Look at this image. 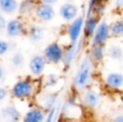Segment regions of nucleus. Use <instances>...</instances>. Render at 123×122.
<instances>
[{"instance_id": "f257e3e1", "label": "nucleus", "mask_w": 123, "mask_h": 122, "mask_svg": "<svg viewBox=\"0 0 123 122\" xmlns=\"http://www.w3.org/2000/svg\"><path fill=\"white\" fill-rule=\"evenodd\" d=\"M93 63L94 62L91 59L90 55L84 56V58L81 60L79 70H78L75 79H74V85L80 90H82V89L87 87V85L91 82Z\"/></svg>"}, {"instance_id": "f03ea898", "label": "nucleus", "mask_w": 123, "mask_h": 122, "mask_svg": "<svg viewBox=\"0 0 123 122\" xmlns=\"http://www.w3.org/2000/svg\"><path fill=\"white\" fill-rule=\"evenodd\" d=\"M64 54L62 47L57 43H52L44 49V57L46 60L51 64H58L63 60Z\"/></svg>"}, {"instance_id": "7ed1b4c3", "label": "nucleus", "mask_w": 123, "mask_h": 122, "mask_svg": "<svg viewBox=\"0 0 123 122\" xmlns=\"http://www.w3.org/2000/svg\"><path fill=\"white\" fill-rule=\"evenodd\" d=\"M110 35V25H108L105 20H102L99 23L94 35L92 36V44H105Z\"/></svg>"}, {"instance_id": "20e7f679", "label": "nucleus", "mask_w": 123, "mask_h": 122, "mask_svg": "<svg viewBox=\"0 0 123 122\" xmlns=\"http://www.w3.org/2000/svg\"><path fill=\"white\" fill-rule=\"evenodd\" d=\"M34 93V85L31 81L23 80L18 81L13 87V94L17 98H28Z\"/></svg>"}, {"instance_id": "39448f33", "label": "nucleus", "mask_w": 123, "mask_h": 122, "mask_svg": "<svg viewBox=\"0 0 123 122\" xmlns=\"http://www.w3.org/2000/svg\"><path fill=\"white\" fill-rule=\"evenodd\" d=\"M85 19L84 17H77L75 19L70 23L68 27V35L70 38V40L71 44H76L78 42V39H80L82 29L84 28Z\"/></svg>"}, {"instance_id": "423d86ee", "label": "nucleus", "mask_w": 123, "mask_h": 122, "mask_svg": "<svg viewBox=\"0 0 123 122\" xmlns=\"http://www.w3.org/2000/svg\"><path fill=\"white\" fill-rule=\"evenodd\" d=\"M36 16L42 21H49L55 16V10L50 4L41 3L36 7Z\"/></svg>"}, {"instance_id": "0eeeda50", "label": "nucleus", "mask_w": 123, "mask_h": 122, "mask_svg": "<svg viewBox=\"0 0 123 122\" xmlns=\"http://www.w3.org/2000/svg\"><path fill=\"white\" fill-rule=\"evenodd\" d=\"M79 8L73 3H65L60 7V14L66 21H73L77 18Z\"/></svg>"}, {"instance_id": "6e6552de", "label": "nucleus", "mask_w": 123, "mask_h": 122, "mask_svg": "<svg viewBox=\"0 0 123 122\" xmlns=\"http://www.w3.org/2000/svg\"><path fill=\"white\" fill-rule=\"evenodd\" d=\"M46 59L44 56L36 55L30 60L29 63V69L33 75H39L44 71V66L46 64Z\"/></svg>"}, {"instance_id": "1a4fd4ad", "label": "nucleus", "mask_w": 123, "mask_h": 122, "mask_svg": "<svg viewBox=\"0 0 123 122\" xmlns=\"http://www.w3.org/2000/svg\"><path fill=\"white\" fill-rule=\"evenodd\" d=\"M100 102V94L96 90H87L84 95L83 103L88 109H95Z\"/></svg>"}, {"instance_id": "9d476101", "label": "nucleus", "mask_w": 123, "mask_h": 122, "mask_svg": "<svg viewBox=\"0 0 123 122\" xmlns=\"http://www.w3.org/2000/svg\"><path fill=\"white\" fill-rule=\"evenodd\" d=\"M7 34L10 37H17L23 34L24 24L19 19H13L7 24Z\"/></svg>"}, {"instance_id": "9b49d317", "label": "nucleus", "mask_w": 123, "mask_h": 122, "mask_svg": "<svg viewBox=\"0 0 123 122\" xmlns=\"http://www.w3.org/2000/svg\"><path fill=\"white\" fill-rule=\"evenodd\" d=\"M105 84L112 90L120 89L123 85V75L120 73H111L105 78Z\"/></svg>"}, {"instance_id": "f8f14e48", "label": "nucleus", "mask_w": 123, "mask_h": 122, "mask_svg": "<svg viewBox=\"0 0 123 122\" xmlns=\"http://www.w3.org/2000/svg\"><path fill=\"white\" fill-rule=\"evenodd\" d=\"M2 117L6 122H18L20 119V113L14 106H8L2 110Z\"/></svg>"}, {"instance_id": "ddd939ff", "label": "nucleus", "mask_w": 123, "mask_h": 122, "mask_svg": "<svg viewBox=\"0 0 123 122\" xmlns=\"http://www.w3.org/2000/svg\"><path fill=\"white\" fill-rule=\"evenodd\" d=\"M98 21V18H96V16H91L86 18V23L84 24V34L86 38H92L99 24Z\"/></svg>"}, {"instance_id": "4468645a", "label": "nucleus", "mask_w": 123, "mask_h": 122, "mask_svg": "<svg viewBox=\"0 0 123 122\" xmlns=\"http://www.w3.org/2000/svg\"><path fill=\"white\" fill-rule=\"evenodd\" d=\"M105 51L104 44H92L90 57L94 63H99L103 60Z\"/></svg>"}, {"instance_id": "2eb2a0df", "label": "nucleus", "mask_w": 123, "mask_h": 122, "mask_svg": "<svg viewBox=\"0 0 123 122\" xmlns=\"http://www.w3.org/2000/svg\"><path fill=\"white\" fill-rule=\"evenodd\" d=\"M44 119V112L40 109H32L25 115L24 122H42Z\"/></svg>"}, {"instance_id": "dca6fc26", "label": "nucleus", "mask_w": 123, "mask_h": 122, "mask_svg": "<svg viewBox=\"0 0 123 122\" xmlns=\"http://www.w3.org/2000/svg\"><path fill=\"white\" fill-rule=\"evenodd\" d=\"M18 8L16 0H0V10L3 13H11Z\"/></svg>"}, {"instance_id": "f3484780", "label": "nucleus", "mask_w": 123, "mask_h": 122, "mask_svg": "<svg viewBox=\"0 0 123 122\" xmlns=\"http://www.w3.org/2000/svg\"><path fill=\"white\" fill-rule=\"evenodd\" d=\"M79 46L80 44H71V46L65 51V53L64 54V58H63V60L65 62V64L69 65L72 62L74 57L76 55L77 52L79 51Z\"/></svg>"}, {"instance_id": "a211bd4d", "label": "nucleus", "mask_w": 123, "mask_h": 122, "mask_svg": "<svg viewBox=\"0 0 123 122\" xmlns=\"http://www.w3.org/2000/svg\"><path fill=\"white\" fill-rule=\"evenodd\" d=\"M111 34L114 37L123 36V20H117L110 25Z\"/></svg>"}, {"instance_id": "6ab92c4d", "label": "nucleus", "mask_w": 123, "mask_h": 122, "mask_svg": "<svg viewBox=\"0 0 123 122\" xmlns=\"http://www.w3.org/2000/svg\"><path fill=\"white\" fill-rule=\"evenodd\" d=\"M107 55L111 59H115V60H118V59H122V57L123 56V51L121 49L120 46L113 44V45L110 46V48L107 50Z\"/></svg>"}, {"instance_id": "aec40b11", "label": "nucleus", "mask_w": 123, "mask_h": 122, "mask_svg": "<svg viewBox=\"0 0 123 122\" xmlns=\"http://www.w3.org/2000/svg\"><path fill=\"white\" fill-rule=\"evenodd\" d=\"M29 35H30L31 39L37 41L41 39L44 35V30L42 27L39 26H34L31 28L30 32H29Z\"/></svg>"}, {"instance_id": "412c9836", "label": "nucleus", "mask_w": 123, "mask_h": 122, "mask_svg": "<svg viewBox=\"0 0 123 122\" xmlns=\"http://www.w3.org/2000/svg\"><path fill=\"white\" fill-rule=\"evenodd\" d=\"M34 3L32 0H25V2L21 3L19 7V13L24 14V13H28L29 12H31L33 10V8H34Z\"/></svg>"}, {"instance_id": "4be33fe9", "label": "nucleus", "mask_w": 123, "mask_h": 122, "mask_svg": "<svg viewBox=\"0 0 123 122\" xmlns=\"http://www.w3.org/2000/svg\"><path fill=\"white\" fill-rule=\"evenodd\" d=\"M12 61H13V63L14 65H16V66H18H18H19V65L22 64V63H23V61H24L23 55H22L21 54H16L13 57Z\"/></svg>"}, {"instance_id": "5701e85b", "label": "nucleus", "mask_w": 123, "mask_h": 122, "mask_svg": "<svg viewBox=\"0 0 123 122\" xmlns=\"http://www.w3.org/2000/svg\"><path fill=\"white\" fill-rule=\"evenodd\" d=\"M8 44L7 42L3 40H0V55H3L8 51Z\"/></svg>"}, {"instance_id": "b1692460", "label": "nucleus", "mask_w": 123, "mask_h": 122, "mask_svg": "<svg viewBox=\"0 0 123 122\" xmlns=\"http://www.w3.org/2000/svg\"><path fill=\"white\" fill-rule=\"evenodd\" d=\"M55 108L52 107L51 110L49 111V115H48L47 118H46L45 121L44 122H52L54 120V117H55Z\"/></svg>"}, {"instance_id": "393cba45", "label": "nucleus", "mask_w": 123, "mask_h": 122, "mask_svg": "<svg viewBox=\"0 0 123 122\" xmlns=\"http://www.w3.org/2000/svg\"><path fill=\"white\" fill-rule=\"evenodd\" d=\"M8 94V91L4 88H0V101H2Z\"/></svg>"}, {"instance_id": "a878e982", "label": "nucleus", "mask_w": 123, "mask_h": 122, "mask_svg": "<svg viewBox=\"0 0 123 122\" xmlns=\"http://www.w3.org/2000/svg\"><path fill=\"white\" fill-rule=\"evenodd\" d=\"M115 6L118 8H123V0H115Z\"/></svg>"}, {"instance_id": "bb28decb", "label": "nucleus", "mask_w": 123, "mask_h": 122, "mask_svg": "<svg viewBox=\"0 0 123 122\" xmlns=\"http://www.w3.org/2000/svg\"><path fill=\"white\" fill-rule=\"evenodd\" d=\"M6 22H5V18H3L2 15H0V30H2L5 27Z\"/></svg>"}, {"instance_id": "cd10ccee", "label": "nucleus", "mask_w": 123, "mask_h": 122, "mask_svg": "<svg viewBox=\"0 0 123 122\" xmlns=\"http://www.w3.org/2000/svg\"><path fill=\"white\" fill-rule=\"evenodd\" d=\"M112 122H123V115H119L117 117L114 118Z\"/></svg>"}, {"instance_id": "c85d7f7f", "label": "nucleus", "mask_w": 123, "mask_h": 122, "mask_svg": "<svg viewBox=\"0 0 123 122\" xmlns=\"http://www.w3.org/2000/svg\"><path fill=\"white\" fill-rule=\"evenodd\" d=\"M44 3H47V4H50L51 5L52 3H56L58 0H41Z\"/></svg>"}, {"instance_id": "c756f323", "label": "nucleus", "mask_w": 123, "mask_h": 122, "mask_svg": "<svg viewBox=\"0 0 123 122\" xmlns=\"http://www.w3.org/2000/svg\"><path fill=\"white\" fill-rule=\"evenodd\" d=\"M65 122H84L83 121H80L79 119H75V118H73V119H69L67 121H65Z\"/></svg>"}, {"instance_id": "7c9ffc66", "label": "nucleus", "mask_w": 123, "mask_h": 122, "mask_svg": "<svg viewBox=\"0 0 123 122\" xmlns=\"http://www.w3.org/2000/svg\"><path fill=\"white\" fill-rule=\"evenodd\" d=\"M3 68H2L1 65H0V80L3 78Z\"/></svg>"}]
</instances>
